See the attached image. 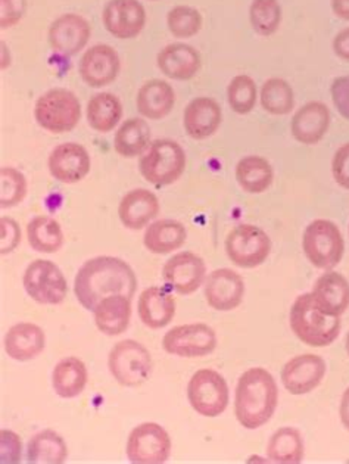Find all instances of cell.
I'll list each match as a JSON object with an SVG mask.
<instances>
[{
	"label": "cell",
	"instance_id": "obj_11",
	"mask_svg": "<svg viewBox=\"0 0 349 464\" xmlns=\"http://www.w3.org/2000/svg\"><path fill=\"white\" fill-rule=\"evenodd\" d=\"M171 438L158 423H141L130 432L126 454L130 463L164 464L171 456Z\"/></svg>",
	"mask_w": 349,
	"mask_h": 464
},
{
	"label": "cell",
	"instance_id": "obj_19",
	"mask_svg": "<svg viewBox=\"0 0 349 464\" xmlns=\"http://www.w3.org/2000/svg\"><path fill=\"white\" fill-rule=\"evenodd\" d=\"M92 36V27L86 18L77 14H63L49 27V44L63 56H74L86 48Z\"/></svg>",
	"mask_w": 349,
	"mask_h": 464
},
{
	"label": "cell",
	"instance_id": "obj_39",
	"mask_svg": "<svg viewBox=\"0 0 349 464\" xmlns=\"http://www.w3.org/2000/svg\"><path fill=\"white\" fill-rule=\"evenodd\" d=\"M258 99V89L251 75L239 74L233 77L228 86V107L233 112L247 115L254 111Z\"/></svg>",
	"mask_w": 349,
	"mask_h": 464
},
{
	"label": "cell",
	"instance_id": "obj_42",
	"mask_svg": "<svg viewBox=\"0 0 349 464\" xmlns=\"http://www.w3.org/2000/svg\"><path fill=\"white\" fill-rule=\"evenodd\" d=\"M21 244V228L11 217L0 218V254L8 256Z\"/></svg>",
	"mask_w": 349,
	"mask_h": 464
},
{
	"label": "cell",
	"instance_id": "obj_32",
	"mask_svg": "<svg viewBox=\"0 0 349 464\" xmlns=\"http://www.w3.org/2000/svg\"><path fill=\"white\" fill-rule=\"evenodd\" d=\"M150 127L143 119L126 120L118 127L114 138V150L120 157L138 158L145 154L150 143Z\"/></svg>",
	"mask_w": 349,
	"mask_h": 464
},
{
	"label": "cell",
	"instance_id": "obj_8",
	"mask_svg": "<svg viewBox=\"0 0 349 464\" xmlns=\"http://www.w3.org/2000/svg\"><path fill=\"white\" fill-rule=\"evenodd\" d=\"M188 400L199 416H221L230 401L228 382L216 370H198L189 381Z\"/></svg>",
	"mask_w": 349,
	"mask_h": 464
},
{
	"label": "cell",
	"instance_id": "obj_36",
	"mask_svg": "<svg viewBox=\"0 0 349 464\" xmlns=\"http://www.w3.org/2000/svg\"><path fill=\"white\" fill-rule=\"evenodd\" d=\"M28 245L40 254H55L63 246V227L52 217L37 216L28 221Z\"/></svg>",
	"mask_w": 349,
	"mask_h": 464
},
{
	"label": "cell",
	"instance_id": "obj_50",
	"mask_svg": "<svg viewBox=\"0 0 349 464\" xmlns=\"http://www.w3.org/2000/svg\"><path fill=\"white\" fill-rule=\"evenodd\" d=\"M2 53H4V60H2V70H5V68H6V61H5V56H6V46H5V44H2Z\"/></svg>",
	"mask_w": 349,
	"mask_h": 464
},
{
	"label": "cell",
	"instance_id": "obj_20",
	"mask_svg": "<svg viewBox=\"0 0 349 464\" xmlns=\"http://www.w3.org/2000/svg\"><path fill=\"white\" fill-rule=\"evenodd\" d=\"M221 122L223 111L216 99L208 96L192 99L183 112V127L193 140L211 138L220 129Z\"/></svg>",
	"mask_w": 349,
	"mask_h": 464
},
{
	"label": "cell",
	"instance_id": "obj_26",
	"mask_svg": "<svg viewBox=\"0 0 349 464\" xmlns=\"http://www.w3.org/2000/svg\"><path fill=\"white\" fill-rule=\"evenodd\" d=\"M311 294L326 314L341 317L349 308V282L341 273L326 270L315 280Z\"/></svg>",
	"mask_w": 349,
	"mask_h": 464
},
{
	"label": "cell",
	"instance_id": "obj_51",
	"mask_svg": "<svg viewBox=\"0 0 349 464\" xmlns=\"http://www.w3.org/2000/svg\"><path fill=\"white\" fill-rule=\"evenodd\" d=\"M345 350H346V354H348V357H349V332H348V334H346Z\"/></svg>",
	"mask_w": 349,
	"mask_h": 464
},
{
	"label": "cell",
	"instance_id": "obj_10",
	"mask_svg": "<svg viewBox=\"0 0 349 464\" xmlns=\"http://www.w3.org/2000/svg\"><path fill=\"white\" fill-rule=\"evenodd\" d=\"M23 284L27 295L42 305H59L67 296V279L63 270L49 260H34L28 264Z\"/></svg>",
	"mask_w": 349,
	"mask_h": 464
},
{
	"label": "cell",
	"instance_id": "obj_3",
	"mask_svg": "<svg viewBox=\"0 0 349 464\" xmlns=\"http://www.w3.org/2000/svg\"><path fill=\"white\" fill-rule=\"evenodd\" d=\"M289 324L301 343L315 348L332 345L338 339L342 327L341 317L320 310L313 294H304L295 299Z\"/></svg>",
	"mask_w": 349,
	"mask_h": 464
},
{
	"label": "cell",
	"instance_id": "obj_43",
	"mask_svg": "<svg viewBox=\"0 0 349 464\" xmlns=\"http://www.w3.org/2000/svg\"><path fill=\"white\" fill-rule=\"evenodd\" d=\"M21 451H23V445H21L20 437L15 432L4 429L0 432V463H21Z\"/></svg>",
	"mask_w": 349,
	"mask_h": 464
},
{
	"label": "cell",
	"instance_id": "obj_46",
	"mask_svg": "<svg viewBox=\"0 0 349 464\" xmlns=\"http://www.w3.org/2000/svg\"><path fill=\"white\" fill-rule=\"evenodd\" d=\"M332 174L342 189L349 190V142L334 152L332 160Z\"/></svg>",
	"mask_w": 349,
	"mask_h": 464
},
{
	"label": "cell",
	"instance_id": "obj_35",
	"mask_svg": "<svg viewBox=\"0 0 349 464\" xmlns=\"http://www.w3.org/2000/svg\"><path fill=\"white\" fill-rule=\"evenodd\" d=\"M67 459V442L55 430L46 429L28 440L27 460L30 464H63Z\"/></svg>",
	"mask_w": 349,
	"mask_h": 464
},
{
	"label": "cell",
	"instance_id": "obj_38",
	"mask_svg": "<svg viewBox=\"0 0 349 464\" xmlns=\"http://www.w3.org/2000/svg\"><path fill=\"white\" fill-rule=\"evenodd\" d=\"M282 16L279 0H252L249 6L251 27L258 36L270 37L279 32Z\"/></svg>",
	"mask_w": 349,
	"mask_h": 464
},
{
	"label": "cell",
	"instance_id": "obj_6",
	"mask_svg": "<svg viewBox=\"0 0 349 464\" xmlns=\"http://www.w3.org/2000/svg\"><path fill=\"white\" fill-rule=\"evenodd\" d=\"M306 260L320 270H334L345 254V240L336 223L325 218L311 221L303 237Z\"/></svg>",
	"mask_w": 349,
	"mask_h": 464
},
{
	"label": "cell",
	"instance_id": "obj_25",
	"mask_svg": "<svg viewBox=\"0 0 349 464\" xmlns=\"http://www.w3.org/2000/svg\"><path fill=\"white\" fill-rule=\"evenodd\" d=\"M139 319L152 331L169 326L176 315V301L165 287H146L139 296Z\"/></svg>",
	"mask_w": 349,
	"mask_h": 464
},
{
	"label": "cell",
	"instance_id": "obj_31",
	"mask_svg": "<svg viewBox=\"0 0 349 464\" xmlns=\"http://www.w3.org/2000/svg\"><path fill=\"white\" fill-rule=\"evenodd\" d=\"M236 180L240 189L251 195L267 192L275 180L270 162L259 155H247L236 166Z\"/></svg>",
	"mask_w": 349,
	"mask_h": 464
},
{
	"label": "cell",
	"instance_id": "obj_2",
	"mask_svg": "<svg viewBox=\"0 0 349 464\" xmlns=\"http://www.w3.org/2000/svg\"><path fill=\"white\" fill-rule=\"evenodd\" d=\"M279 404V388L273 374L263 367L247 370L235 392L236 419L249 430L263 428L275 416Z\"/></svg>",
	"mask_w": 349,
	"mask_h": 464
},
{
	"label": "cell",
	"instance_id": "obj_48",
	"mask_svg": "<svg viewBox=\"0 0 349 464\" xmlns=\"http://www.w3.org/2000/svg\"><path fill=\"white\" fill-rule=\"evenodd\" d=\"M330 6L339 20L349 21V0H330Z\"/></svg>",
	"mask_w": 349,
	"mask_h": 464
},
{
	"label": "cell",
	"instance_id": "obj_45",
	"mask_svg": "<svg viewBox=\"0 0 349 464\" xmlns=\"http://www.w3.org/2000/svg\"><path fill=\"white\" fill-rule=\"evenodd\" d=\"M330 96L339 115L349 121V74L334 80L330 86Z\"/></svg>",
	"mask_w": 349,
	"mask_h": 464
},
{
	"label": "cell",
	"instance_id": "obj_15",
	"mask_svg": "<svg viewBox=\"0 0 349 464\" xmlns=\"http://www.w3.org/2000/svg\"><path fill=\"white\" fill-rule=\"evenodd\" d=\"M102 21L115 39H134L145 28L146 11L139 0H110L103 8Z\"/></svg>",
	"mask_w": 349,
	"mask_h": 464
},
{
	"label": "cell",
	"instance_id": "obj_4",
	"mask_svg": "<svg viewBox=\"0 0 349 464\" xmlns=\"http://www.w3.org/2000/svg\"><path fill=\"white\" fill-rule=\"evenodd\" d=\"M186 152L171 139H157L139 161L141 178L157 188L173 185L186 169Z\"/></svg>",
	"mask_w": 349,
	"mask_h": 464
},
{
	"label": "cell",
	"instance_id": "obj_12",
	"mask_svg": "<svg viewBox=\"0 0 349 464\" xmlns=\"http://www.w3.org/2000/svg\"><path fill=\"white\" fill-rule=\"evenodd\" d=\"M217 343L216 331L205 323L173 327L162 339L165 353L181 358L207 357L216 351Z\"/></svg>",
	"mask_w": 349,
	"mask_h": 464
},
{
	"label": "cell",
	"instance_id": "obj_24",
	"mask_svg": "<svg viewBox=\"0 0 349 464\" xmlns=\"http://www.w3.org/2000/svg\"><path fill=\"white\" fill-rule=\"evenodd\" d=\"M5 353L15 362H32L46 346L44 329L34 323H18L5 334Z\"/></svg>",
	"mask_w": 349,
	"mask_h": 464
},
{
	"label": "cell",
	"instance_id": "obj_33",
	"mask_svg": "<svg viewBox=\"0 0 349 464\" xmlns=\"http://www.w3.org/2000/svg\"><path fill=\"white\" fill-rule=\"evenodd\" d=\"M87 122L98 133H111L122 119V103L114 93H96L86 107Z\"/></svg>",
	"mask_w": 349,
	"mask_h": 464
},
{
	"label": "cell",
	"instance_id": "obj_47",
	"mask_svg": "<svg viewBox=\"0 0 349 464\" xmlns=\"http://www.w3.org/2000/svg\"><path fill=\"white\" fill-rule=\"evenodd\" d=\"M332 48H334V55L338 56L339 60L349 63V27L344 28L334 36Z\"/></svg>",
	"mask_w": 349,
	"mask_h": 464
},
{
	"label": "cell",
	"instance_id": "obj_37",
	"mask_svg": "<svg viewBox=\"0 0 349 464\" xmlns=\"http://www.w3.org/2000/svg\"><path fill=\"white\" fill-rule=\"evenodd\" d=\"M259 102L266 112L271 115L291 114L295 108V93L286 80L273 77L261 86Z\"/></svg>",
	"mask_w": 349,
	"mask_h": 464
},
{
	"label": "cell",
	"instance_id": "obj_9",
	"mask_svg": "<svg viewBox=\"0 0 349 464\" xmlns=\"http://www.w3.org/2000/svg\"><path fill=\"white\" fill-rule=\"evenodd\" d=\"M271 239L263 228L254 225H238L226 237L228 260L240 268H256L267 261Z\"/></svg>",
	"mask_w": 349,
	"mask_h": 464
},
{
	"label": "cell",
	"instance_id": "obj_5",
	"mask_svg": "<svg viewBox=\"0 0 349 464\" xmlns=\"http://www.w3.org/2000/svg\"><path fill=\"white\" fill-rule=\"evenodd\" d=\"M34 119L49 133L63 134L74 130L82 119L79 98L63 87L51 89L37 99Z\"/></svg>",
	"mask_w": 349,
	"mask_h": 464
},
{
	"label": "cell",
	"instance_id": "obj_14",
	"mask_svg": "<svg viewBox=\"0 0 349 464\" xmlns=\"http://www.w3.org/2000/svg\"><path fill=\"white\" fill-rule=\"evenodd\" d=\"M327 364L325 358L315 354H301L291 358L283 366L282 383L292 395L313 392L326 378Z\"/></svg>",
	"mask_w": 349,
	"mask_h": 464
},
{
	"label": "cell",
	"instance_id": "obj_7",
	"mask_svg": "<svg viewBox=\"0 0 349 464\" xmlns=\"http://www.w3.org/2000/svg\"><path fill=\"white\" fill-rule=\"evenodd\" d=\"M152 355L134 339L115 343L108 357V369L115 381L126 388L143 385L152 374Z\"/></svg>",
	"mask_w": 349,
	"mask_h": 464
},
{
	"label": "cell",
	"instance_id": "obj_44",
	"mask_svg": "<svg viewBox=\"0 0 349 464\" xmlns=\"http://www.w3.org/2000/svg\"><path fill=\"white\" fill-rule=\"evenodd\" d=\"M27 0H0V28L14 27L23 20Z\"/></svg>",
	"mask_w": 349,
	"mask_h": 464
},
{
	"label": "cell",
	"instance_id": "obj_16",
	"mask_svg": "<svg viewBox=\"0 0 349 464\" xmlns=\"http://www.w3.org/2000/svg\"><path fill=\"white\" fill-rule=\"evenodd\" d=\"M204 295L212 310H236L244 301V277L232 268H217L205 279Z\"/></svg>",
	"mask_w": 349,
	"mask_h": 464
},
{
	"label": "cell",
	"instance_id": "obj_27",
	"mask_svg": "<svg viewBox=\"0 0 349 464\" xmlns=\"http://www.w3.org/2000/svg\"><path fill=\"white\" fill-rule=\"evenodd\" d=\"M176 105V92L164 80L153 79L141 84L136 96L139 114L145 119L162 120L173 111Z\"/></svg>",
	"mask_w": 349,
	"mask_h": 464
},
{
	"label": "cell",
	"instance_id": "obj_40",
	"mask_svg": "<svg viewBox=\"0 0 349 464\" xmlns=\"http://www.w3.org/2000/svg\"><path fill=\"white\" fill-rule=\"evenodd\" d=\"M27 179L20 169L4 166L0 169V208H14L25 199Z\"/></svg>",
	"mask_w": 349,
	"mask_h": 464
},
{
	"label": "cell",
	"instance_id": "obj_49",
	"mask_svg": "<svg viewBox=\"0 0 349 464\" xmlns=\"http://www.w3.org/2000/svg\"><path fill=\"white\" fill-rule=\"evenodd\" d=\"M339 416H341L342 425L349 432V388L344 392L339 407Z\"/></svg>",
	"mask_w": 349,
	"mask_h": 464
},
{
	"label": "cell",
	"instance_id": "obj_30",
	"mask_svg": "<svg viewBox=\"0 0 349 464\" xmlns=\"http://www.w3.org/2000/svg\"><path fill=\"white\" fill-rule=\"evenodd\" d=\"M89 372L84 362L77 357H65L52 372V386L58 397L73 400L86 390Z\"/></svg>",
	"mask_w": 349,
	"mask_h": 464
},
{
	"label": "cell",
	"instance_id": "obj_28",
	"mask_svg": "<svg viewBox=\"0 0 349 464\" xmlns=\"http://www.w3.org/2000/svg\"><path fill=\"white\" fill-rule=\"evenodd\" d=\"M94 323L106 336H118L129 329L131 320V298L111 295L103 298L93 310Z\"/></svg>",
	"mask_w": 349,
	"mask_h": 464
},
{
	"label": "cell",
	"instance_id": "obj_22",
	"mask_svg": "<svg viewBox=\"0 0 349 464\" xmlns=\"http://www.w3.org/2000/svg\"><path fill=\"white\" fill-rule=\"evenodd\" d=\"M161 211L157 195L150 189L130 190L118 205V217L129 230H141L148 227Z\"/></svg>",
	"mask_w": 349,
	"mask_h": 464
},
{
	"label": "cell",
	"instance_id": "obj_41",
	"mask_svg": "<svg viewBox=\"0 0 349 464\" xmlns=\"http://www.w3.org/2000/svg\"><path fill=\"white\" fill-rule=\"evenodd\" d=\"M204 24L199 11L188 5H177L169 15H167V25L171 34L176 39H190L197 36Z\"/></svg>",
	"mask_w": 349,
	"mask_h": 464
},
{
	"label": "cell",
	"instance_id": "obj_18",
	"mask_svg": "<svg viewBox=\"0 0 349 464\" xmlns=\"http://www.w3.org/2000/svg\"><path fill=\"white\" fill-rule=\"evenodd\" d=\"M49 173L55 180L74 185L91 173L92 160L84 146L80 143H61L52 150L47 160Z\"/></svg>",
	"mask_w": 349,
	"mask_h": 464
},
{
	"label": "cell",
	"instance_id": "obj_23",
	"mask_svg": "<svg viewBox=\"0 0 349 464\" xmlns=\"http://www.w3.org/2000/svg\"><path fill=\"white\" fill-rule=\"evenodd\" d=\"M160 72L176 82H188L197 77L202 60L197 49L186 44H167L157 56Z\"/></svg>",
	"mask_w": 349,
	"mask_h": 464
},
{
	"label": "cell",
	"instance_id": "obj_17",
	"mask_svg": "<svg viewBox=\"0 0 349 464\" xmlns=\"http://www.w3.org/2000/svg\"><path fill=\"white\" fill-rule=\"evenodd\" d=\"M120 70V56L108 44H94L87 49L79 63L80 77L92 89H101L114 83Z\"/></svg>",
	"mask_w": 349,
	"mask_h": 464
},
{
	"label": "cell",
	"instance_id": "obj_29",
	"mask_svg": "<svg viewBox=\"0 0 349 464\" xmlns=\"http://www.w3.org/2000/svg\"><path fill=\"white\" fill-rule=\"evenodd\" d=\"M188 239V230L181 221L162 218L152 221L145 230L143 244L148 251L157 256H167L180 249Z\"/></svg>",
	"mask_w": 349,
	"mask_h": 464
},
{
	"label": "cell",
	"instance_id": "obj_21",
	"mask_svg": "<svg viewBox=\"0 0 349 464\" xmlns=\"http://www.w3.org/2000/svg\"><path fill=\"white\" fill-rule=\"evenodd\" d=\"M330 121L332 115L326 103L311 101L299 108L292 117V136L303 145H317L329 131Z\"/></svg>",
	"mask_w": 349,
	"mask_h": 464
},
{
	"label": "cell",
	"instance_id": "obj_34",
	"mask_svg": "<svg viewBox=\"0 0 349 464\" xmlns=\"http://www.w3.org/2000/svg\"><path fill=\"white\" fill-rule=\"evenodd\" d=\"M267 459L276 464H299L304 461L303 433L298 429L280 428L271 435L267 444Z\"/></svg>",
	"mask_w": 349,
	"mask_h": 464
},
{
	"label": "cell",
	"instance_id": "obj_1",
	"mask_svg": "<svg viewBox=\"0 0 349 464\" xmlns=\"http://www.w3.org/2000/svg\"><path fill=\"white\" fill-rule=\"evenodd\" d=\"M138 277L126 261L117 256H94L87 260L75 275V298L82 307L93 311L103 298L126 295L133 298Z\"/></svg>",
	"mask_w": 349,
	"mask_h": 464
},
{
	"label": "cell",
	"instance_id": "obj_13",
	"mask_svg": "<svg viewBox=\"0 0 349 464\" xmlns=\"http://www.w3.org/2000/svg\"><path fill=\"white\" fill-rule=\"evenodd\" d=\"M162 279L179 295H192L207 279V264L193 252H180L164 264Z\"/></svg>",
	"mask_w": 349,
	"mask_h": 464
}]
</instances>
